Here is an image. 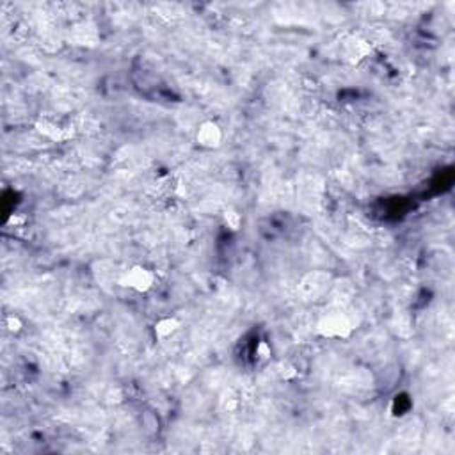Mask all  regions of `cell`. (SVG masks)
Returning <instances> with one entry per match:
<instances>
[{"label": "cell", "instance_id": "obj_1", "mask_svg": "<svg viewBox=\"0 0 455 455\" xmlns=\"http://www.w3.org/2000/svg\"><path fill=\"white\" fill-rule=\"evenodd\" d=\"M34 129L52 143H66L75 137L73 123L59 114H41L34 122Z\"/></svg>", "mask_w": 455, "mask_h": 455}, {"label": "cell", "instance_id": "obj_2", "mask_svg": "<svg viewBox=\"0 0 455 455\" xmlns=\"http://www.w3.org/2000/svg\"><path fill=\"white\" fill-rule=\"evenodd\" d=\"M157 283V276L151 268H148L146 265L136 264L132 267L125 268L122 274L118 276V285L126 290H132L136 294H148L155 288Z\"/></svg>", "mask_w": 455, "mask_h": 455}, {"label": "cell", "instance_id": "obj_3", "mask_svg": "<svg viewBox=\"0 0 455 455\" xmlns=\"http://www.w3.org/2000/svg\"><path fill=\"white\" fill-rule=\"evenodd\" d=\"M315 331L326 340H347L354 333V324L345 313H327L317 320Z\"/></svg>", "mask_w": 455, "mask_h": 455}, {"label": "cell", "instance_id": "obj_4", "mask_svg": "<svg viewBox=\"0 0 455 455\" xmlns=\"http://www.w3.org/2000/svg\"><path fill=\"white\" fill-rule=\"evenodd\" d=\"M372 54H374V48H372L370 41L365 40L360 34H347L340 41V57L349 66H358L367 61Z\"/></svg>", "mask_w": 455, "mask_h": 455}, {"label": "cell", "instance_id": "obj_5", "mask_svg": "<svg viewBox=\"0 0 455 455\" xmlns=\"http://www.w3.org/2000/svg\"><path fill=\"white\" fill-rule=\"evenodd\" d=\"M194 141L203 150H217V148L223 146L224 141L223 126L217 122H213V119H206L196 130Z\"/></svg>", "mask_w": 455, "mask_h": 455}, {"label": "cell", "instance_id": "obj_6", "mask_svg": "<svg viewBox=\"0 0 455 455\" xmlns=\"http://www.w3.org/2000/svg\"><path fill=\"white\" fill-rule=\"evenodd\" d=\"M182 329V320L175 315H167L158 319L153 324V334L158 341H164L167 338L175 336Z\"/></svg>", "mask_w": 455, "mask_h": 455}, {"label": "cell", "instance_id": "obj_7", "mask_svg": "<svg viewBox=\"0 0 455 455\" xmlns=\"http://www.w3.org/2000/svg\"><path fill=\"white\" fill-rule=\"evenodd\" d=\"M220 219H223L224 228H228V230L233 233L240 232V228H242V224H244L242 213H240L237 208H232V206H228V208L224 210L223 215H220Z\"/></svg>", "mask_w": 455, "mask_h": 455}, {"label": "cell", "instance_id": "obj_8", "mask_svg": "<svg viewBox=\"0 0 455 455\" xmlns=\"http://www.w3.org/2000/svg\"><path fill=\"white\" fill-rule=\"evenodd\" d=\"M4 329L8 331L9 334H20L23 331V320L22 317L16 315V313H9V315H6L4 319Z\"/></svg>", "mask_w": 455, "mask_h": 455}, {"label": "cell", "instance_id": "obj_9", "mask_svg": "<svg viewBox=\"0 0 455 455\" xmlns=\"http://www.w3.org/2000/svg\"><path fill=\"white\" fill-rule=\"evenodd\" d=\"M278 372H279V377H281L283 381H294V379L299 375L297 368H295L290 361H283V363L279 365Z\"/></svg>", "mask_w": 455, "mask_h": 455}, {"label": "cell", "instance_id": "obj_10", "mask_svg": "<svg viewBox=\"0 0 455 455\" xmlns=\"http://www.w3.org/2000/svg\"><path fill=\"white\" fill-rule=\"evenodd\" d=\"M271 356H272L271 345H268L267 341H260V343L256 345V349H254V358H256V361L265 363V361L271 360Z\"/></svg>", "mask_w": 455, "mask_h": 455}]
</instances>
